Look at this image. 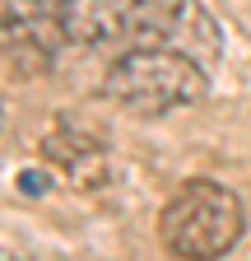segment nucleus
Wrapping results in <instances>:
<instances>
[{"mask_svg": "<svg viewBox=\"0 0 251 261\" xmlns=\"http://www.w3.org/2000/svg\"><path fill=\"white\" fill-rule=\"evenodd\" d=\"M246 233V210L237 191L209 177H191L159 210V243L177 261H218Z\"/></svg>", "mask_w": 251, "mask_h": 261, "instance_id": "f257e3e1", "label": "nucleus"}, {"mask_svg": "<svg viewBox=\"0 0 251 261\" xmlns=\"http://www.w3.org/2000/svg\"><path fill=\"white\" fill-rule=\"evenodd\" d=\"M205 93H209L205 65L163 47H131L103 75V98H112L116 108L135 117H163L172 108L200 103Z\"/></svg>", "mask_w": 251, "mask_h": 261, "instance_id": "f03ea898", "label": "nucleus"}, {"mask_svg": "<svg viewBox=\"0 0 251 261\" xmlns=\"http://www.w3.org/2000/svg\"><path fill=\"white\" fill-rule=\"evenodd\" d=\"M131 47L181 51L209 70V61H218V51H224V38H218V23L200 0H135Z\"/></svg>", "mask_w": 251, "mask_h": 261, "instance_id": "7ed1b4c3", "label": "nucleus"}, {"mask_svg": "<svg viewBox=\"0 0 251 261\" xmlns=\"http://www.w3.org/2000/svg\"><path fill=\"white\" fill-rule=\"evenodd\" d=\"M60 42H70L60 0H0V56L19 75H47L60 56Z\"/></svg>", "mask_w": 251, "mask_h": 261, "instance_id": "20e7f679", "label": "nucleus"}, {"mask_svg": "<svg viewBox=\"0 0 251 261\" xmlns=\"http://www.w3.org/2000/svg\"><path fill=\"white\" fill-rule=\"evenodd\" d=\"M60 23L75 47H116L131 42L135 0H60Z\"/></svg>", "mask_w": 251, "mask_h": 261, "instance_id": "39448f33", "label": "nucleus"}, {"mask_svg": "<svg viewBox=\"0 0 251 261\" xmlns=\"http://www.w3.org/2000/svg\"><path fill=\"white\" fill-rule=\"evenodd\" d=\"M42 154L51 163H60V173L79 191H98L107 182V149H103L98 136H88L84 126H56L42 140Z\"/></svg>", "mask_w": 251, "mask_h": 261, "instance_id": "423d86ee", "label": "nucleus"}, {"mask_svg": "<svg viewBox=\"0 0 251 261\" xmlns=\"http://www.w3.org/2000/svg\"><path fill=\"white\" fill-rule=\"evenodd\" d=\"M19 191L38 201V196H47V191H51V177H47V173H38V168H28V173H19Z\"/></svg>", "mask_w": 251, "mask_h": 261, "instance_id": "0eeeda50", "label": "nucleus"}, {"mask_svg": "<svg viewBox=\"0 0 251 261\" xmlns=\"http://www.w3.org/2000/svg\"><path fill=\"white\" fill-rule=\"evenodd\" d=\"M0 261H23V256H5V252H0Z\"/></svg>", "mask_w": 251, "mask_h": 261, "instance_id": "6e6552de", "label": "nucleus"}, {"mask_svg": "<svg viewBox=\"0 0 251 261\" xmlns=\"http://www.w3.org/2000/svg\"><path fill=\"white\" fill-rule=\"evenodd\" d=\"M0 121H5V112H0Z\"/></svg>", "mask_w": 251, "mask_h": 261, "instance_id": "1a4fd4ad", "label": "nucleus"}]
</instances>
